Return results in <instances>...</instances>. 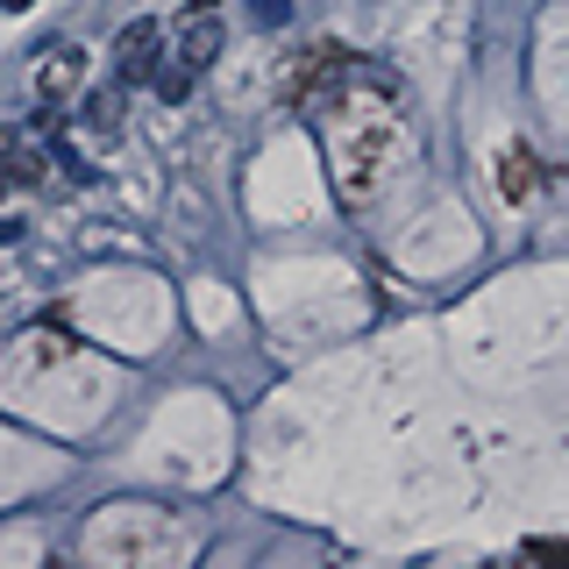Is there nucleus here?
Returning a JSON list of instances; mask_svg holds the SVG:
<instances>
[{
  "label": "nucleus",
  "mask_w": 569,
  "mask_h": 569,
  "mask_svg": "<svg viewBox=\"0 0 569 569\" xmlns=\"http://www.w3.org/2000/svg\"><path fill=\"white\" fill-rule=\"evenodd\" d=\"M157 71H164V22L142 14V22H129V29H121V43H114V79L121 86H142V79L157 86Z\"/></svg>",
  "instance_id": "1"
},
{
  "label": "nucleus",
  "mask_w": 569,
  "mask_h": 569,
  "mask_svg": "<svg viewBox=\"0 0 569 569\" xmlns=\"http://www.w3.org/2000/svg\"><path fill=\"white\" fill-rule=\"evenodd\" d=\"M171 58L192 71V79H200V71L221 58V14L213 8H200V14H186V29H178V43H171Z\"/></svg>",
  "instance_id": "2"
},
{
  "label": "nucleus",
  "mask_w": 569,
  "mask_h": 569,
  "mask_svg": "<svg viewBox=\"0 0 569 569\" xmlns=\"http://www.w3.org/2000/svg\"><path fill=\"white\" fill-rule=\"evenodd\" d=\"M79 71H86V50H43V71H36V86H43V93L50 100H58V93H71V86H79Z\"/></svg>",
  "instance_id": "3"
},
{
  "label": "nucleus",
  "mask_w": 569,
  "mask_h": 569,
  "mask_svg": "<svg viewBox=\"0 0 569 569\" xmlns=\"http://www.w3.org/2000/svg\"><path fill=\"white\" fill-rule=\"evenodd\" d=\"M121 114H129L121 86H100V93L86 100V129H93V136H121Z\"/></svg>",
  "instance_id": "4"
},
{
  "label": "nucleus",
  "mask_w": 569,
  "mask_h": 569,
  "mask_svg": "<svg viewBox=\"0 0 569 569\" xmlns=\"http://www.w3.org/2000/svg\"><path fill=\"white\" fill-rule=\"evenodd\" d=\"M8 178H14V186H36V178H43V157H36L22 136L8 142Z\"/></svg>",
  "instance_id": "5"
},
{
  "label": "nucleus",
  "mask_w": 569,
  "mask_h": 569,
  "mask_svg": "<svg viewBox=\"0 0 569 569\" xmlns=\"http://www.w3.org/2000/svg\"><path fill=\"white\" fill-rule=\"evenodd\" d=\"M157 93H164V100H186L192 93V71L186 64H164V71H157Z\"/></svg>",
  "instance_id": "6"
},
{
  "label": "nucleus",
  "mask_w": 569,
  "mask_h": 569,
  "mask_svg": "<svg viewBox=\"0 0 569 569\" xmlns=\"http://www.w3.org/2000/svg\"><path fill=\"white\" fill-rule=\"evenodd\" d=\"M498 186H506V200H512V192H527V157L506 150V178H498Z\"/></svg>",
  "instance_id": "7"
},
{
  "label": "nucleus",
  "mask_w": 569,
  "mask_h": 569,
  "mask_svg": "<svg viewBox=\"0 0 569 569\" xmlns=\"http://www.w3.org/2000/svg\"><path fill=\"white\" fill-rule=\"evenodd\" d=\"M527 556H533V562H569V541H541V533H533Z\"/></svg>",
  "instance_id": "8"
},
{
  "label": "nucleus",
  "mask_w": 569,
  "mask_h": 569,
  "mask_svg": "<svg viewBox=\"0 0 569 569\" xmlns=\"http://www.w3.org/2000/svg\"><path fill=\"white\" fill-rule=\"evenodd\" d=\"M284 14H292V0H257V22H263V29H278Z\"/></svg>",
  "instance_id": "9"
},
{
  "label": "nucleus",
  "mask_w": 569,
  "mask_h": 569,
  "mask_svg": "<svg viewBox=\"0 0 569 569\" xmlns=\"http://www.w3.org/2000/svg\"><path fill=\"white\" fill-rule=\"evenodd\" d=\"M0 8H8V14H29V8H36V0H0Z\"/></svg>",
  "instance_id": "10"
}]
</instances>
